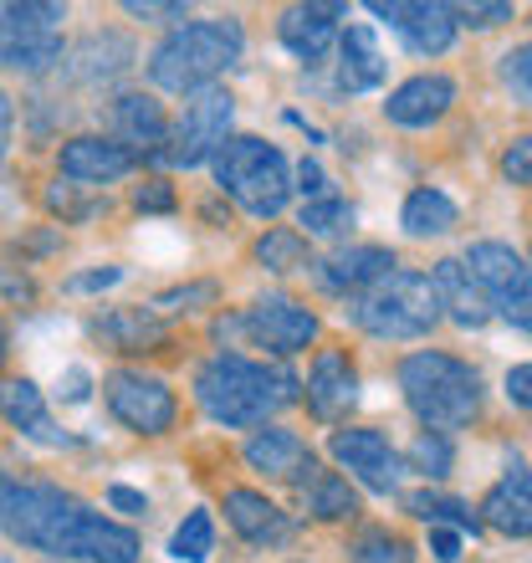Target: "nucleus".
<instances>
[{"label": "nucleus", "mask_w": 532, "mask_h": 563, "mask_svg": "<svg viewBox=\"0 0 532 563\" xmlns=\"http://www.w3.org/2000/svg\"><path fill=\"white\" fill-rule=\"evenodd\" d=\"M0 533L36 553L82 563H138V533L103 518L77 492L52 482H15L0 492Z\"/></svg>", "instance_id": "nucleus-1"}, {"label": "nucleus", "mask_w": 532, "mask_h": 563, "mask_svg": "<svg viewBox=\"0 0 532 563\" xmlns=\"http://www.w3.org/2000/svg\"><path fill=\"white\" fill-rule=\"evenodd\" d=\"M302 395V379L281 364H262L246 354H215L200 364L195 374V400L215 426L246 430V426H266V420L287 410Z\"/></svg>", "instance_id": "nucleus-2"}, {"label": "nucleus", "mask_w": 532, "mask_h": 563, "mask_svg": "<svg viewBox=\"0 0 532 563\" xmlns=\"http://www.w3.org/2000/svg\"><path fill=\"white\" fill-rule=\"evenodd\" d=\"M241 21L236 15H215V21H185L154 46L148 77L164 92H206L225 67L241 62Z\"/></svg>", "instance_id": "nucleus-3"}, {"label": "nucleus", "mask_w": 532, "mask_h": 563, "mask_svg": "<svg viewBox=\"0 0 532 563\" xmlns=\"http://www.w3.org/2000/svg\"><path fill=\"white\" fill-rule=\"evenodd\" d=\"M399 389L425 430H461L481 410V374L451 354H410L399 364Z\"/></svg>", "instance_id": "nucleus-4"}, {"label": "nucleus", "mask_w": 532, "mask_h": 563, "mask_svg": "<svg viewBox=\"0 0 532 563\" xmlns=\"http://www.w3.org/2000/svg\"><path fill=\"white\" fill-rule=\"evenodd\" d=\"M210 164H215V185L256 221L281 216L287 200H292V169L281 159V148H271L266 139L231 134Z\"/></svg>", "instance_id": "nucleus-5"}, {"label": "nucleus", "mask_w": 532, "mask_h": 563, "mask_svg": "<svg viewBox=\"0 0 532 563\" xmlns=\"http://www.w3.org/2000/svg\"><path fill=\"white\" fill-rule=\"evenodd\" d=\"M348 318L374 339H425L430 328L441 323V297H435L430 277L395 267L385 282H374L369 292L348 297Z\"/></svg>", "instance_id": "nucleus-6"}, {"label": "nucleus", "mask_w": 532, "mask_h": 563, "mask_svg": "<svg viewBox=\"0 0 532 563\" xmlns=\"http://www.w3.org/2000/svg\"><path fill=\"white\" fill-rule=\"evenodd\" d=\"M57 21H67V5L26 0V5H0V67L5 73H46L67 57Z\"/></svg>", "instance_id": "nucleus-7"}, {"label": "nucleus", "mask_w": 532, "mask_h": 563, "mask_svg": "<svg viewBox=\"0 0 532 563\" xmlns=\"http://www.w3.org/2000/svg\"><path fill=\"white\" fill-rule=\"evenodd\" d=\"M231 119H236V103H231V92L221 88H206L195 92L185 113H179L175 134L164 139L148 159L154 164H175V169H195V164H206L221 154V144L231 139Z\"/></svg>", "instance_id": "nucleus-8"}, {"label": "nucleus", "mask_w": 532, "mask_h": 563, "mask_svg": "<svg viewBox=\"0 0 532 563\" xmlns=\"http://www.w3.org/2000/svg\"><path fill=\"white\" fill-rule=\"evenodd\" d=\"M466 272H472L476 287L487 292L491 312H502L512 328L532 333V267L512 246H502V241H476L472 252H466Z\"/></svg>", "instance_id": "nucleus-9"}, {"label": "nucleus", "mask_w": 532, "mask_h": 563, "mask_svg": "<svg viewBox=\"0 0 532 563\" xmlns=\"http://www.w3.org/2000/svg\"><path fill=\"white\" fill-rule=\"evenodd\" d=\"M103 400L113 410V420L138 435H164L175 426V389L164 385L159 374H138V369H113L103 379Z\"/></svg>", "instance_id": "nucleus-10"}, {"label": "nucleus", "mask_w": 532, "mask_h": 563, "mask_svg": "<svg viewBox=\"0 0 532 563\" xmlns=\"http://www.w3.org/2000/svg\"><path fill=\"white\" fill-rule=\"evenodd\" d=\"M236 328L256 343V349L287 358V354H302V349L312 343L318 318H312L302 302H292V297H262V302H252V308L241 312Z\"/></svg>", "instance_id": "nucleus-11"}, {"label": "nucleus", "mask_w": 532, "mask_h": 563, "mask_svg": "<svg viewBox=\"0 0 532 563\" xmlns=\"http://www.w3.org/2000/svg\"><path fill=\"white\" fill-rule=\"evenodd\" d=\"M328 451H333V461H339L343 472H354L379 497H389L399 487V451L379 430H333Z\"/></svg>", "instance_id": "nucleus-12"}, {"label": "nucleus", "mask_w": 532, "mask_h": 563, "mask_svg": "<svg viewBox=\"0 0 532 563\" xmlns=\"http://www.w3.org/2000/svg\"><path fill=\"white\" fill-rule=\"evenodd\" d=\"M385 26H395L399 36H404V46L410 52H420V57H441V52H451V42H456V15H451V5H404V0H374L369 5Z\"/></svg>", "instance_id": "nucleus-13"}, {"label": "nucleus", "mask_w": 532, "mask_h": 563, "mask_svg": "<svg viewBox=\"0 0 532 563\" xmlns=\"http://www.w3.org/2000/svg\"><path fill=\"white\" fill-rule=\"evenodd\" d=\"M57 164L73 185H113V179H123L133 164H138V154H133L129 144H119V139L82 134V139H67V144H62Z\"/></svg>", "instance_id": "nucleus-14"}, {"label": "nucleus", "mask_w": 532, "mask_h": 563, "mask_svg": "<svg viewBox=\"0 0 532 563\" xmlns=\"http://www.w3.org/2000/svg\"><path fill=\"white\" fill-rule=\"evenodd\" d=\"M395 272V252L385 246H343V252L312 262V277L323 292H339V297H358L369 292L374 282H385Z\"/></svg>", "instance_id": "nucleus-15"}, {"label": "nucleus", "mask_w": 532, "mask_h": 563, "mask_svg": "<svg viewBox=\"0 0 532 563\" xmlns=\"http://www.w3.org/2000/svg\"><path fill=\"white\" fill-rule=\"evenodd\" d=\"M246 461H252V472H266V476H277V482H297V487H308L312 476H318V456L302 445V435L277 430V426L256 430L252 441H246Z\"/></svg>", "instance_id": "nucleus-16"}, {"label": "nucleus", "mask_w": 532, "mask_h": 563, "mask_svg": "<svg viewBox=\"0 0 532 563\" xmlns=\"http://www.w3.org/2000/svg\"><path fill=\"white\" fill-rule=\"evenodd\" d=\"M358 400V369L354 358L343 354V349H323V354L312 358V374H308V405L318 420H339L348 416Z\"/></svg>", "instance_id": "nucleus-17"}, {"label": "nucleus", "mask_w": 532, "mask_h": 563, "mask_svg": "<svg viewBox=\"0 0 532 563\" xmlns=\"http://www.w3.org/2000/svg\"><path fill=\"white\" fill-rule=\"evenodd\" d=\"M343 5H292V11L277 21V36H281V46L292 52L297 62H323L328 57V46L339 42L343 31H339V21H343Z\"/></svg>", "instance_id": "nucleus-18"}, {"label": "nucleus", "mask_w": 532, "mask_h": 563, "mask_svg": "<svg viewBox=\"0 0 532 563\" xmlns=\"http://www.w3.org/2000/svg\"><path fill=\"white\" fill-rule=\"evenodd\" d=\"M451 103H456V82L441 73H420L389 92L385 113H389V123H399V129H430L435 119H445Z\"/></svg>", "instance_id": "nucleus-19"}, {"label": "nucleus", "mask_w": 532, "mask_h": 563, "mask_svg": "<svg viewBox=\"0 0 532 563\" xmlns=\"http://www.w3.org/2000/svg\"><path fill=\"white\" fill-rule=\"evenodd\" d=\"M0 416L11 420L21 435L52 445V451L73 445V435L57 430V420H52V410H46V400H42V389L31 385V379H0Z\"/></svg>", "instance_id": "nucleus-20"}, {"label": "nucleus", "mask_w": 532, "mask_h": 563, "mask_svg": "<svg viewBox=\"0 0 532 563\" xmlns=\"http://www.w3.org/2000/svg\"><path fill=\"white\" fill-rule=\"evenodd\" d=\"M225 518H231V528H236L246 543H256V549H266V543H287V538H292V518H287L277 503H266L262 492H252V487L225 492Z\"/></svg>", "instance_id": "nucleus-21"}, {"label": "nucleus", "mask_w": 532, "mask_h": 563, "mask_svg": "<svg viewBox=\"0 0 532 563\" xmlns=\"http://www.w3.org/2000/svg\"><path fill=\"white\" fill-rule=\"evenodd\" d=\"M481 518L507 538H532V472L528 466H507V476L487 492L481 503Z\"/></svg>", "instance_id": "nucleus-22"}, {"label": "nucleus", "mask_w": 532, "mask_h": 563, "mask_svg": "<svg viewBox=\"0 0 532 563\" xmlns=\"http://www.w3.org/2000/svg\"><path fill=\"white\" fill-rule=\"evenodd\" d=\"M430 282H435V297H441V312H451L461 328H481L491 318V302L487 292L476 287V277L466 272V262H456V256H445V262H435V272H430Z\"/></svg>", "instance_id": "nucleus-23"}, {"label": "nucleus", "mask_w": 532, "mask_h": 563, "mask_svg": "<svg viewBox=\"0 0 532 563\" xmlns=\"http://www.w3.org/2000/svg\"><path fill=\"white\" fill-rule=\"evenodd\" d=\"M385 52L374 42V26H343L339 36V88L343 92H374L385 82Z\"/></svg>", "instance_id": "nucleus-24"}, {"label": "nucleus", "mask_w": 532, "mask_h": 563, "mask_svg": "<svg viewBox=\"0 0 532 563\" xmlns=\"http://www.w3.org/2000/svg\"><path fill=\"white\" fill-rule=\"evenodd\" d=\"M62 62H67V73L77 82H108V77H119L133 67V42L119 36V31H92L88 42H77Z\"/></svg>", "instance_id": "nucleus-25"}, {"label": "nucleus", "mask_w": 532, "mask_h": 563, "mask_svg": "<svg viewBox=\"0 0 532 563\" xmlns=\"http://www.w3.org/2000/svg\"><path fill=\"white\" fill-rule=\"evenodd\" d=\"M92 333H98L108 349L133 354V349H154V343H164V318L138 302V308H113V312H103V318H92Z\"/></svg>", "instance_id": "nucleus-26"}, {"label": "nucleus", "mask_w": 532, "mask_h": 563, "mask_svg": "<svg viewBox=\"0 0 532 563\" xmlns=\"http://www.w3.org/2000/svg\"><path fill=\"white\" fill-rule=\"evenodd\" d=\"M113 123H119V134H123V144H138V148H154L169 139V123H164V108L148 98V92H123L119 103H113Z\"/></svg>", "instance_id": "nucleus-27"}, {"label": "nucleus", "mask_w": 532, "mask_h": 563, "mask_svg": "<svg viewBox=\"0 0 532 563\" xmlns=\"http://www.w3.org/2000/svg\"><path fill=\"white\" fill-rule=\"evenodd\" d=\"M404 231L410 236H445L451 225H456V206H451V195L441 190H414L410 200H404Z\"/></svg>", "instance_id": "nucleus-28"}, {"label": "nucleus", "mask_w": 532, "mask_h": 563, "mask_svg": "<svg viewBox=\"0 0 532 563\" xmlns=\"http://www.w3.org/2000/svg\"><path fill=\"white\" fill-rule=\"evenodd\" d=\"M302 497H308V512H312V518H323V522L354 518V512H358L354 487H348L339 472H318L308 487H302Z\"/></svg>", "instance_id": "nucleus-29"}, {"label": "nucleus", "mask_w": 532, "mask_h": 563, "mask_svg": "<svg viewBox=\"0 0 532 563\" xmlns=\"http://www.w3.org/2000/svg\"><path fill=\"white\" fill-rule=\"evenodd\" d=\"M404 507H410L414 518H425L435 522V528H461V533H476V512L466 503H456V497H441V492H410L404 497Z\"/></svg>", "instance_id": "nucleus-30"}, {"label": "nucleus", "mask_w": 532, "mask_h": 563, "mask_svg": "<svg viewBox=\"0 0 532 563\" xmlns=\"http://www.w3.org/2000/svg\"><path fill=\"white\" fill-rule=\"evenodd\" d=\"M210 549H215V522H210L206 507H195L190 518L175 528V538H169V553H175L179 563H206Z\"/></svg>", "instance_id": "nucleus-31"}, {"label": "nucleus", "mask_w": 532, "mask_h": 563, "mask_svg": "<svg viewBox=\"0 0 532 563\" xmlns=\"http://www.w3.org/2000/svg\"><path fill=\"white\" fill-rule=\"evenodd\" d=\"M256 262L266 272H297V267H312L308 262V241L297 236V231H266L256 241Z\"/></svg>", "instance_id": "nucleus-32"}, {"label": "nucleus", "mask_w": 532, "mask_h": 563, "mask_svg": "<svg viewBox=\"0 0 532 563\" xmlns=\"http://www.w3.org/2000/svg\"><path fill=\"white\" fill-rule=\"evenodd\" d=\"M354 563H414V549L389 528H364V533L348 543Z\"/></svg>", "instance_id": "nucleus-33"}, {"label": "nucleus", "mask_w": 532, "mask_h": 563, "mask_svg": "<svg viewBox=\"0 0 532 563\" xmlns=\"http://www.w3.org/2000/svg\"><path fill=\"white\" fill-rule=\"evenodd\" d=\"M302 225H308V236H343V231L354 225V206L339 200V195L308 200V206H302Z\"/></svg>", "instance_id": "nucleus-34"}, {"label": "nucleus", "mask_w": 532, "mask_h": 563, "mask_svg": "<svg viewBox=\"0 0 532 563\" xmlns=\"http://www.w3.org/2000/svg\"><path fill=\"white\" fill-rule=\"evenodd\" d=\"M410 466L425 476H445L451 472V441H445L441 430H420L410 445Z\"/></svg>", "instance_id": "nucleus-35"}, {"label": "nucleus", "mask_w": 532, "mask_h": 563, "mask_svg": "<svg viewBox=\"0 0 532 563\" xmlns=\"http://www.w3.org/2000/svg\"><path fill=\"white\" fill-rule=\"evenodd\" d=\"M46 210H57L62 221H88V216L108 210V200H77L73 185H52V190H46Z\"/></svg>", "instance_id": "nucleus-36"}, {"label": "nucleus", "mask_w": 532, "mask_h": 563, "mask_svg": "<svg viewBox=\"0 0 532 563\" xmlns=\"http://www.w3.org/2000/svg\"><path fill=\"white\" fill-rule=\"evenodd\" d=\"M502 82H507L512 92H518L522 103H532V42L502 57Z\"/></svg>", "instance_id": "nucleus-37"}, {"label": "nucleus", "mask_w": 532, "mask_h": 563, "mask_svg": "<svg viewBox=\"0 0 532 563\" xmlns=\"http://www.w3.org/2000/svg\"><path fill=\"white\" fill-rule=\"evenodd\" d=\"M190 302H215V287L210 282H195V287H175V292H159L154 297V312H179V308H190Z\"/></svg>", "instance_id": "nucleus-38"}, {"label": "nucleus", "mask_w": 532, "mask_h": 563, "mask_svg": "<svg viewBox=\"0 0 532 563\" xmlns=\"http://www.w3.org/2000/svg\"><path fill=\"white\" fill-rule=\"evenodd\" d=\"M502 175L512 185H532V139H518V144L502 154Z\"/></svg>", "instance_id": "nucleus-39"}, {"label": "nucleus", "mask_w": 532, "mask_h": 563, "mask_svg": "<svg viewBox=\"0 0 532 563\" xmlns=\"http://www.w3.org/2000/svg\"><path fill=\"white\" fill-rule=\"evenodd\" d=\"M456 26H497V21H512V5H451Z\"/></svg>", "instance_id": "nucleus-40"}, {"label": "nucleus", "mask_w": 532, "mask_h": 563, "mask_svg": "<svg viewBox=\"0 0 532 563\" xmlns=\"http://www.w3.org/2000/svg\"><path fill=\"white\" fill-rule=\"evenodd\" d=\"M123 11L138 15V21H185V5H179V0H129Z\"/></svg>", "instance_id": "nucleus-41"}, {"label": "nucleus", "mask_w": 532, "mask_h": 563, "mask_svg": "<svg viewBox=\"0 0 532 563\" xmlns=\"http://www.w3.org/2000/svg\"><path fill=\"white\" fill-rule=\"evenodd\" d=\"M133 206L164 216V210H175V190H169L164 179H148V185H138V190H133Z\"/></svg>", "instance_id": "nucleus-42"}, {"label": "nucleus", "mask_w": 532, "mask_h": 563, "mask_svg": "<svg viewBox=\"0 0 532 563\" xmlns=\"http://www.w3.org/2000/svg\"><path fill=\"white\" fill-rule=\"evenodd\" d=\"M57 395H62L67 405H82V400L92 395V374L82 369V364H73V369H67V374L57 379Z\"/></svg>", "instance_id": "nucleus-43"}, {"label": "nucleus", "mask_w": 532, "mask_h": 563, "mask_svg": "<svg viewBox=\"0 0 532 563\" xmlns=\"http://www.w3.org/2000/svg\"><path fill=\"white\" fill-rule=\"evenodd\" d=\"M507 400L532 410V364H512V369H507Z\"/></svg>", "instance_id": "nucleus-44"}, {"label": "nucleus", "mask_w": 532, "mask_h": 563, "mask_svg": "<svg viewBox=\"0 0 532 563\" xmlns=\"http://www.w3.org/2000/svg\"><path fill=\"white\" fill-rule=\"evenodd\" d=\"M297 190L308 195V200H323V195H328L323 164H318V159H302V164H297Z\"/></svg>", "instance_id": "nucleus-45"}, {"label": "nucleus", "mask_w": 532, "mask_h": 563, "mask_svg": "<svg viewBox=\"0 0 532 563\" xmlns=\"http://www.w3.org/2000/svg\"><path fill=\"white\" fill-rule=\"evenodd\" d=\"M113 282H123V267H98V272H77L67 287L73 292H103V287H113Z\"/></svg>", "instance_id": "nucleus-46"}, {"label": "nucleus", "mask_w": 532, "mask_h": 563, "mask_svg": "<svg viewBox=\"0 0 532 563\" xmlns=\"http://www.w3.org/2000/svg\"><path fill=\"white\" fill-rule=\"evenodd\" d=\"M108 507H119V512H129V518H138V512H148V497L133 487H108Z\"/></svg>", "instance_id": "nucleus-47"}, {"label": "nucleus", "mask_w": 532, "mask_h": 563, "mask_svg": "<svg viewBox=\"0 0 532 563\" xmlns=\"http://www.w3.org/2000/svg\"><path fill=\"white\" fill-rule=\"evenodd\" d=\"M430 549H435L441 563H456L461 559V538L451 533V528H430Z\"/></svg>", "instance_id": "nucleus-48"}, {"label": "nucleus", "mask_w": 532, "mask_h": 563, "mask_svg": "<svg viewBox=\"0 0 532 563\" xmlns=\"http://www.w3.org/2000/svg\"><path fill=\"white\" fill-rule=\"evenodd\" d=\"M11 123H15V103L11 92L0 88V164H5V148H11Z\"/></svg>", "instance_id": "nucleus-49"}, {"label": "nucleus", "mask_w": 532, "mask_h": 563, "mask_svg": "<svg viewBox=\"0 0 532 563\" xmlns=\"http://www.w3.org/2000/svg\"><path fill=\"white\" fill-rule=\"evenodd\" d=\"M5 487H11V472H5V466H0V492H5Z\"/></svg>", "instance_id": "nucleus-50"}, {"label": "nucleus", "mask_w": 532, "mask_h": 563, "mask_svg": "<svg viewBox=\"0 0 532 563\" xmlns=\"http://www.w3.org/2000/svg\"><path fill=\"white\" fill-rule=\"evenodd\" d=\"M0 364H5V328H0Z\"/></svg>", "instance_id": "nucleus-51"}, {"label": "nucleus", "mask_w": 532, "mask_h": 563, "mask_svg": "<svg viewBox=\"0 0 532 563\" xmlns=\"http://www.w3.org/2000/svg\"><path fill=\"white\" fill-rule=\"evenodd\" d=\"M0 563H11V559H0Z\"/></svg>", "instance_id": "nucleus-52"}]
</instances>
